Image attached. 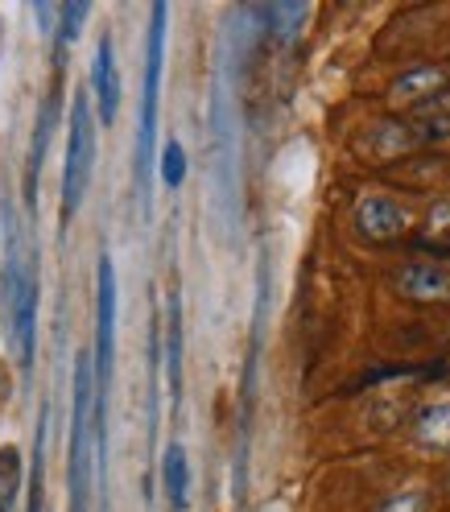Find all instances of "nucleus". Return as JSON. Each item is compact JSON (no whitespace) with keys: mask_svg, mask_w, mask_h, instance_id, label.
I'll use <instances>...</instances> for the list:
<instances>
[{"mask_svg":"<svg viewBox=\"0 0 450 512\" xmlns=\"http://www.w3.org/2000/svg\"><path fill=\"white\" fill-rule=\"evenodd\" d=\"M91 442H95V376H91V356H79L75 401H71V455H67L71 512H87L91 504Z\"/></svg>","mask_w":450,"mask_h":512,"instance_id":"obj_1","label":"nucleus"},{"mask_svg":"<svg viewBox=\"0 0 450 512\" xmlns=\"http://www.w3.org/2000/svg\"><path fill=\"white\" fill-rule=\"evenodd\" d=\"M166 25L170 9L153 5L149 13V50H145V100H141V128H137V190L149 211V174L157 157V91H162V54H166Z\"/></svg>","mask_w":450,"mask_h":512,"instance_id":"obj_2","label":"nucleus"},{"mask_svg":"<svg viewBox=\"0 0 450 512\" xmlns=\"http://www.w3.org/2000/svg\"><path fill=\"white\" fill-rule=\"evenodd\" d=\"M95 170V116L87 91L71 100V133H67V157H62V203H58V223L67 228L71 215L79 211Z\"/></svg>","mask_w":450,"mask_h":512,"instance_id":"obj_3","label":"nucleus"},{"mask_svg":"<svg viewBox=\"0 0 450 512\" xmlns=\"http://www.w3.org/2000/svg\"><path fill=\"white\" fill-rule=\"evenodd\" d=\"M356 232L364 240H397L409 232V211L397 199H384V195H368L356 207Z\"/></svg>","mask_w":450,"mask_h":512,"instance_id":"obj_4","label":"nucleus"},{"mask_svg":"<svg viewBox=\"0 0 450 512\" xmlns=\"http://www.w3.org/2000/svg\"><path fill=\"white\" fill-rule=\"evenodd\" d=\"M91 95H95V108H100V120L104 124H116V112H120V71H116V46H112L108 34L95 42Z\"/></svg>","mask_w":450,"mask_h":512,"instance_id":"obj_5","label":"nucleus"},{"mask_svg":"<svg viewBox=\"0 0 450 512\" xmlns=\"http://www.w3.org/2000/svg\"><path fill=\"white\" fill-rule=\"evenodd\" d=\"M58 112H62V95L54 87L46 95V104H42V116L34 124V141H29V157H25V203L29 207L38 203V174L46 166V149H50V137H54V128H58Z\"/></svg>","mask_w":450,"mask_h":512,"instance_id":"obj_6","label":"nucleus"},{"mask_svg":"<svg viewBox=\"0 0 450 512\" xmlns=\"http://www.w3.org/2000/svg\"><path fill=\"white\" fill-rule=\"evenodd\" d=\"M397 290L413 302H438L450 294V273L442 265H405L397 273Z\"/></svg>","mask_w":450,"mask_h":512,"instance_id":"obj_7","label":"nucleus"},{"mask_svg":"<svg viewBox=\"0 0 450 512\" xmlns=\"http://www.w3.org/2000/svg\"><path fill=\"white\" fill-rule=\"evenodd\" d=\"M162 484H166V500L174 512H186L190 504V467H186V451L182 442H170L162 455Z\"/></svg>","mask_w":450,"mask_h":512,"instance_id":"obj_8","label":"nucleus"},{"mask_svg":"<svg viewBox=\"0 0 450 512\" xmlns=\"http://www.w3.org/2000/svg\"><path fill=\"white\" fill-rule=\"evenodd\" d=\"M166 372H170V405H178L182 397V306H178V294H170V306H166Z\"/></svg>","mask_w":450,"mask_h":512,"instance_id":"obj_9","label":"nucleus"},{"mask_svg":"<svg viewBox=\"0 0 450 512\" xmlns=\"http://www.w3.org/2000/svg\"><path fill=\"white\" fill-rule=\"evenodd\" d=\"M21 451L17 446H0V512H17V496H21Z\"/></svg>","mask_w":450,"mask_h":512,"instance_id":"obj_10","label":"nucleus"},{"mask_svg":"<svg viewBox=\"0 0 450 512\" xmlns=\"http://www.w3.org/2000/svg\"><path fill=\"white\" fill-rule=\"evenodd\" d=\"M413 434H417V442L446 451V446H450V405L422 409V413H417V422H413Z\"/></svg>","mask_w":450,"mask_h":512,"instance_id":"obj_11","label":"nucleus"},{"mask_svg":"<svg viewBox=\"0 0 450 512\" xmlns=\"http://www.w3.org/2000/svg\"><path fill=\"white\" fill-rule=\"evenodd\" d=\"M87 17H91V5H87V0L62 5V13H58V34H54V58H62V54L75 46V38H79V29H83Z\"/></svg>","mask_w":450,"mask_h":512,"instance_id":"obj_12","label":"nucleus"},{"mask_svg":"<svg viewBox=\"0 0 450 512\" xmlns=\"http://www.w3.org/2000/svg\"><path fill=\"white\" fill-rule=\"evenodd\" d=\"M29 512H46V418L34 438V467H29Z\"/></svg>","mask_w":450,"mask_h":512,"instance_id":"obj_13","label":"nucleus"},{"mask_svg":"<svg viewBox=\"0 0 450 512\" xmlns=\"http://www.w3.org/2000/svg\"><path fill=\"white\" fill-rule=\"evenodd\" d=\"M446 83V75L438 71V67H417V71H409V75H401L397 83H393V100H417V95H426V91H434V87H442Z\"/></svg>","mask_w":450,"mask_h":512,"instance_id":"obj_14","label":"nucleus"},{"mask_svg":"<svg viewBox=\"0 0 450 512\" xmlns=\"http://www.w3.org/2000/svg\"><path fill=\"white\" fill-rule=\"evenodd\" d=\"M261 17H265V25L273 29V34H277L281 42H289V38H294L298 29L306 25L310 9H306V5H273V9H265Z\"/></svg>","mask_w":450,"mask_h":512,"instance_id":"obj_15","label":"nucleus"},{"mask_svg":"<svg viewBox=\"0 0 450 512\" xmlns=\"http://www.w3.org/2000/svg\"><path fill=\"white\" fill-rule=\"evenodd\" d=\"M157 166H162V182H166L170 190H178L182 178H186V149L170 137V141L162 145V157H157Z\"/></svg>","mask_w":450,"mask_h":512,"instance_id":"obj_16","label":"nucleus"},{"mask_svg":"<svg viewBox=\"0 0 450 512\" xmlns=\"http://www.w3.org/2000/svg\"><path fill=\"white\" fill-rule=\"evenodd\" d=\"M430 508V496L422 492V488H405V492H397V496H389L376 512H426Z\"/></svg>","mask_w":450,"mask_h":512,"instance_id":"obj_17","label":"nucleus"},{"mask_svg":"<svg viewBox=\"0 0 450 512\" xmlns=\"http://www.w3.org/2000/svg\"><path fill=\"white\" fill-rule=\"evenodd\" d=\"M38 21L46 25V34H58V29H54V9H50V5H38Z\"/></svg>","mask_w":450,"mask_h":512,"instance_id":"obj_18","label":"nucleus"}]
</instances>
